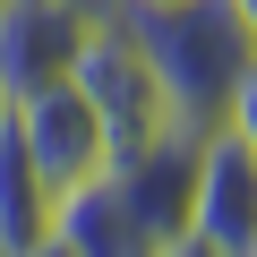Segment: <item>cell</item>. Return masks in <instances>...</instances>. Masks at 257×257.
<instances>
[{"mask_svg": "<svg viewBox=\"0 0 257 257\" xmlns=\"http://www.w3.org/2000/svg\"><path fill=\"white\" fill-rule=\"evenodd\" d=\"M128 35H138L146 69L163 77L180 128L214 120H257V9L240 0H120Z\"/></svg>", "mask_w": 257, "mask_h": 257, "instance_id": "6da1fadb", "label": "cell"}, {"mask_svg": "<svg viewBox=\"0 0 257 257\" xmlns=\"http://www.w3.org/2000/svg\"><path fill=\"white\" fill-rule=\"evenodd\" d=\"M69 77H77V94L103 111L111 155H138V146H155V138H197V128H180V111H172L163 77L146 69V52H138V35H128V18H120V9L86 18V43H77Z\"/></svg>", "mask_w": 257, "mask_h": 257, "instance_id": "7a4b0ae2", "label": "cell"}, {"mask_svg": "<svg viewBox=\"0 0 257 257\" xmlns=\"http://www.w3.org/2000/svg\"><path fill=\"white\" fill-rule=\"evenodd\" d=\"M189 240L206 257H257V120H214L197 138Z\"/></svg>", "mask_w": 257, "mask_h": 257, "instance_id": "3957f363", "label": "cell"}, {"mask_svg": "<svg viewBox=\"0 0 257 257\" xmlns=\"http://www.w3.org/2000/svg\"><path fill=\"white\" fill-rule=\"evenodd\" d=\"M9 128H18V146H26V163H35V180H43L52 197H77L86 180L111 172V128H103V111L77 94V77L18 94V103H9Z\"/></svg>", "mask_w": 257, "mask_h": 257, "instance_id": "277c9868", "label": "cell"}, {"mask_svg": "<svg viewBox=\"0 0 257 257\" xmlns=\"http://www.w3.org/2000/svg\"><path fill=\"white\" fill-rule=\"evenodd\" d=\"M77 43H86L77 0H0V94L18 103L35 86H60Z\"/></svg>", "mask_w": 257, "mask_h": 257, "instance_id": "5b68a950", "label": "cell"}, {"mask_svg": "<svg viewBox=\"0 0 257 257\" xmlns=\"http://www.w3.org/2000/svg\"><path fill=\"white\" fill-rule=\"evenodd\" d=\"M52 223H60V197L35 180V163H26V146H18V128H9V111H0V257H18V248L52 240Z\"/></svg>", "mask_w": 257, "mask_h": 257, "instance_id": "8992f818", "label": "cell"}, {"mask_svg": "<svg viewBox=\"0 0 257 257\" xmlns=\"http://www.w3.org/2000/svg\"><path fill=\"white\" fill-rule=\"evenodd\" d=\"M18 257H77V248H69V240L52 231V240H35V248H18Z\"/></svg>", "mask_w": 257, "mask_h": 257, "instance_id": "52a82bcc", "label": "cell"}, {"mask_svg": "<svg viewBox=\"0 0 257 257\" xmlns=\"http://www.w3.org/2000/svg\"><path fill=\"white\" fill-rule=\"evenodd\" d=\"M77 9H86V18H103V9H120V0H77Z\"/></svg>", "mask_w": 257, "mask_h": 257, "instance_id": "ba28073f", "label": "cell"}, {"mask_svg": "<svg viewBox=\"0 0 257 257\" xmlns=\"http://www.w3.org/2000/svg\"><path fill=\"white\" fill-rule=\"evenodd\" d=\"M0 111H9V94H0Z\"/></svg>", "mask_w": 257, "mask_h": 257, "instance_id": "9c48e42d", "label": "cell"}]
</instances>
